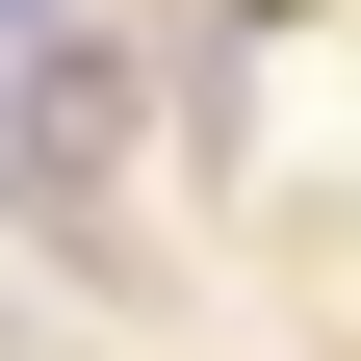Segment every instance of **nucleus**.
Returning a JSON list of instances; mask_svg holds the SVG:
<instances>
[{
	"label": "nucleus",
	"instance_id": "1",
	"mask_svg": "<svg viewBox=\"0 0 361 361\" xmlns=\"http://www.w3.org/2000/svg\"><path fill=\"white\" fill-rule=\"evenodd\" d=\"M52 26H78V0H0V52H52Z\"/></svg>",
	"mask_w": 361,
	"mask_h": 361
}]
</instances>
